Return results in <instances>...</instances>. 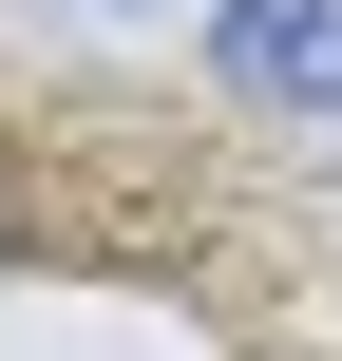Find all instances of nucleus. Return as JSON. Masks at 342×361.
I'll return each instance as SVG.
<instances>
[{"label":"nucleus","mask_w":342,"mask_h":361,"mask_svg":"<svg viewBox=\"0 0 342 361\" xmlns=\"http://www.w3.org/2000/svg\"><path fill=\"white\" fill-rule=\"evenodd\" d=\"M228 95H267V114H342V0H228Z\"/></svg>","instance_id":"1"}]
</instances>
